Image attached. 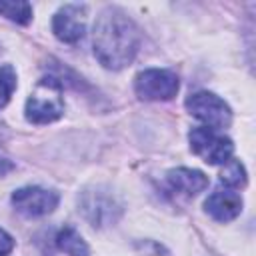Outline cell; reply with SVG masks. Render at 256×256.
<instances>
[{"label": "cell", "instance_id": "cell-3", "mask_svg": "<svg viewBox=\"0 0 256 256\" xmlns=\"http://www.w3.org/2000/svg\"><path fill=\"white\" fill-rule=\"evenodd\" d=\"M186 110L194 118L204 122L206 128H212V130H218V132L228 128L230 122H232L230 106L220 96H216L212 92H206V90L190 94L186 98Z\"/></svg>", "mask_w": 256, "mask_h": 256}, {"label": "cell", "instance_id": "cell-11", "mask_svg": "<svg viewBox=\"0 0 256 256\" xmlns=\"http://www.w3.org/2000/svg\"><path fill=\"white\" fill-rule=\"evenodd\" d=\"M56 244L62 252H66L68 256H88V244L84 242V238L72 228V226H66L58 232L56 236Z\"/></svg>", "mask_w": 256, "mask_h": 256}, {"label": "cell", "instance_id": "cell-15", "mask_svg": "<svg viewBox=\"0 0 256 256\" xmlns=\"http://www.w3.org/2000/svg\"><path fill=\"white\" fill-rule=\"evenodd\" d=\"M12 248H14V240H12V236H10L6 230L0 228V256L10 254Z\"/></svg>", "mask_w": 256, "mask_h": 256}, {"label": "cell", "instance_id": "cell-2", "mask_svg": "<svg viewBox=\"0 0 256 256\" xmlns=\"http://www.w3.org/2000/svg\"><path fill=\"white\" fill-rule=\"evenodd\" d=\"M62 84L54 76H44L32 88L26 100V120L32 124H48L62 116L64 112V98H62Z\"/></svg>", "mask_w": 256, "mask_h": 256}, {"label": "cell", "instance_id": "cell-7", "mask_svg": "<svg viewBox=\"0 0 256 256\" xmlns=\"http://www.w3.org/2000/svg\"><path fill=\"white\" fill-rule=\"evenodd\" d=\"M12 204L20 214H24L28 218H36V216L50 214L58 206V194L48 188L26 186V188L14 190Z\"/></svg>", "mask_w": 256, "mask_h": 256}, {"label": "cell", "instance_id": "cell-1", "mask_svg": "<svg viewBox=\"0 0 256 256\" xmlns=\"http://www.w3.org/2000/svg\"><path fill=\"white\" fill-rule=\"evenodd\" d=\"M94 56L108 70L128 66L140 48V30L132 18L118 8H106L96 24L92 36Z\"/></svg>", "mask_w": 256, "mask_h": 256}, {"label": "cell", "instance_id": "cell-13", "mask_svg": "<svg viewBox=\"0 0 256 256\" xmlns=\"http://www.w3.org/2000/svg\"><path fill=\"white\" fill-rule=\"evenodd\" d=\"M0 14L16 24H28L32 20V6L28 2H0Z\"/></svg>", "mask_w": 256, "mask_h": 256}, {"label": "cell", "instance_id": "cell-5", "mask_svg": "<svg viewBox=\"0 0 256 256\" xmlns=\"http://www.w3.org/2000/svg\"><path fill=\"white\" fill-rule=\"evenodd\" d=\"M178 88V76L164 68H148L134 78V92L140 100H170L176 96Z\"/></svg>", "mask_w": 256, "mask_h": 256}, {"label": "cell", "instance_id": "cell-6", "mask_svg": "<svg viewBox=\"0 0 256 256\" xmlns=\"http://www.w3.org/2000/svg\"><path fill=\"white\" fill-rule=\"evenodd\" d=\"M80 210L88 222H92L94 226H104V224H112L118 218V214L122 212V206L118 204L112 192L104 188H94V190L82 192Z\"/></svg>", "mask_w": 256, "mask_h": 256}, {"label": "cell", "instance_id": "cell-12", "mask_svg": "<svg viewBox=\"0 0 256 256\" xmlns=\"http://www.w3.org/2000/svg\"><path fill=\"white\" fill-rule=\"evenodd\" d=\"M222 172H220V182L226 188H240L246 184V170L242 166L240 160L230 158L226 164H222Z\"/></svg>", "mask_w": 256, "mask_h": 256}, {"label": "cell", "instance_id": "cell-14", "mask_svg": "<svg viewBox=\"0 0 256 256\" xmlns=\"http://www.w3.org/2000/svg\"><path fill=\"white\" fill-rule=\"evenodd\" d=\"M14 90H16V70L10 64L0 66V110L8 104Z\"/></svg>", "mask_w": 256, "mask_h": 256}, {"label": "cell", "instance_id": "cell-9", "mask_svg": "<svg viewBox=\"0 0 256 256\" xmlns=\"http://www.w3.org/2000/svg\"><path fill=\"white\" fill-rule=\"evenodd\" d=\"M206 212L218 220V222H230L234 220L240 212H242V198L238 192H234V188H218L214 190L206 202H204Z\"/></svg>", "mask_w": 256, "mask_h": 256}, {"label": "cell", "instance_id": "cell-8", "mask_svg": "<svg viewBox=\"0 0 256 256\" xmlns=\"http://www.w3.org/2000/svg\"><path fill=\"white\" fill-rule=\"evenodd\" d=\"M86 30V6L64 4L52 18V32L60 42L74 44L84 36Z\"/></svg>", "mask_w": 256, "mask_h": 256}, {"label": "cell", "instance_id": "cell-10", "mask_svg": "<svg viewBox=\"0 0 256 256\" xmlns=\"http://www.w3.org/2000/svg\"><path fill=\"white\" fill-rule=\"evenodd\" d=\"M166 182L178 194L196 196L208 186V176L204 172L192 170V168H174L166 174Z\"/></svg>", "mask_w": 256, "mask_h": 256}, {"label": "cell", "instance_id": "cell-4", "mask_svg": "<svg viewBox=\"0 0 256 256\" xmlns=\"http://www.w3.org/2000/svg\"><path fill=\"white\" fill-rule=\"evenodd\" d=\"M188 140H190L192 152L208 164H226L232 158V152H234L232 140L220 134L218 130L198 126L190 130Z\"/></svg>", "mask_w": 256, "mask_h": 256}]
</instances>
